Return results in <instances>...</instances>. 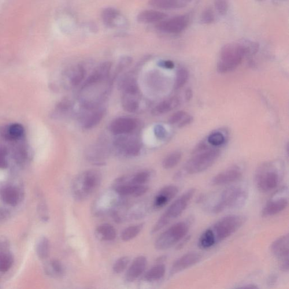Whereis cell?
I'll return each instance as SVG.
<instances>
[{
	"instance_id": "obj_1",
	"label": "cell",
	"mask_w": 289,
	"mask_h": 289,
	"mask_svg": "<svg viewBox=\"0 0 289 289\" xmlns=\"http://www.w3.org/2000/svg\"><path fill=\"white\" fill-rule=\"evenodd\" d=\"M193 156L184 166V171L189 175H194L205 171L212 166L220 155V150L216 147H210L201 143L195 147Z\"/></svg>"
},
{
	"instance_id": "obj_2",
	"label": "cell",
	"mask_w": 289,
	"mask_h": 289,
	"mask_svg": "<svg viewBox=\"0 0 289 289\" xmlns=\"http://www.w3.org/2000/svg\"><path fill=\"white\" fill-rule=\"evenodd\" d=\"M101 183V173L96 170H89L80 174L72 183L73 198L77 201H84L94 193Z\"/></svg>"
},
{
	"instance_id": "obj_3",
	"label": "cell",
	"mask_w": 289,
	"mask_h": 289,
	"mask_svg": "<svg viewBox=\"0 0 289 289\" xmlns=\"http://www.w3.org/2000/svg\"><path fill=\"white\" fill-rule=\"evenodd\" d=\"M246 56L245 51L240 42L227 44L221 48L217 65V72L225 73L233 71Z\"/></svg>"
},
{
	"instance_id": "obj_4",
	"label": "cell",
	"mask_w": 289,
	"mask_h": 289,
	"mask_svg": "<svg viewBox=\"0 0 289 289\" xmlns=\"http://www.w3.org/2000/svg\"><path fill=\"white\" fill-rule=\"evenodd\" d=\"M195 193V189L191 188L176 199L159 217L152 228L151 233H155L161 230L167 225L171 223V221L181 216L187 209Z\"/></svg>"
},
{
	"instance_id": "obj_5",
	"label": "cell",
	"mask_w": 289,
	"mask_h": 289,
	"mask_svg": "<svg viewBox=\"0 0 289 289\" xmlns=\"http://www.w3.org/2000/svg\"><path fill=\"white\" fill-rule=\"evenodd\" d=\"M248 194L244 189L239 187L229 188L222 192L211 212L219 214L227 210L240 208L247 201Z\"/></svg>"
},
{
	"instance_id": "obj_6",
	"label": "cell",
	"mask_w": 289,
	"mask_h": 289,
	"mask_svg": "<svg viewBox=\"0 0 289 289\" xmlns=\"http://www.w3.org/2000/svg\"><path fill=\"white\" fill-rule=\"evenodd\" d=\"M246 218L237 215H231L222 217L210 227L216 244L228 238L245 223Z\"/></svg>"
},
{
	"instance_id": "obj_7",
	"label": "cell",
	"mask_w": 289,
	"mask_h": 289,
	"mask_svg": "<svg viewBox=\"0 0 289 289\" xmlns=\"http://www.w3.org/2000/svg\"><path fill=\"white\" fill-rule=\"evenodd\" d=\"M190 230V224L187 222L181 221L171 227L158 237L155 242V249L165 250L172 247L184 239Z\"/></svg>"
},
{
	"instance_id": "obj_8",
	"label": "cell",
	"mask_w": 289,
	"mask_h": 289,
	"mask_svg": "<svg viewBox=\"0 0 289 289\" xmlns=\"http://www.w3.org/2000/svg\"><path fill=\"white\" fill-rule=\"evenodd\" d=\"M255 183L259 191L263 193L272 191L280 183V175L277 169L272 164L262 165L255 175Z\"/></svg>"
},
{
	"instance_id": "obj_9",
	"label": "cell",
	"mask_w": 289,
	"mask_h": 289,
	"mask_svg": "<svg viewBox=\"0 0 289 289\" xmlns=\"http://www.w3.org/2000/svg\"><path fill=\"white\" fill-rule=\"evenodd\" d=\"M114 190L120 195H132L138 197L146 193L148 187L145 185L133 184L127 177L124 176L119 178L116 181L114 185Z\"/></svg>"
},
{
	"instance_id": "obj_10",
	"label": "cell",
	"mask_w": 289,
	"mask_h": 289,
	"mask_svg": "<svg viewBox=\"0 0 289 289\" xmlns=\"http://www.w3.org/2000/svg\"><path fill=\"white\" fill-rule=\"evenodd\" d=\"M271 251L279 259L281 268L284 271L289 270V236L288 234L276 240L271 245Z\"/></svg>"
},
{
	"instance_id": "obj_11",
	"label": "cell",
	"mask_w": 289,
	"mask_h": 289,
	"mask_svg": "<svg viewBox=\"0 0 289 289\" xmlns=\"http://www.w3.org/2000/svg\"><path fill=\"white\" fill-rule=\"evenodd\" d=\"M190 17L187 15H183L159 22L156 27L158 30L162 32L179 33L186 29L190 24Z\"/></svg>"
},
{
	"instance_id": "obj_12",
	"label": "cell",
	"mask_w": 289,
	"mask_h": 289,
	"mask_svg": "<svg viewBox=\"0 0 289 289\" xmlns=\"http://www.w3.org/2000/svg\"><path fill=\"white\" fill-rule=\"evenodd\" d=\"M202 255L195 252H192L183 255L177 259L173 263L169 275L172 276L176 275L185 269L197 264L202 259Z\"/></svg>"
},
{
	"instance_id": "obj_13",
	"label": "cell",
	"mask_w": 289,
	"mask_h": 289,
	"mask_svg": "<svg viewBox=\"0 0 289 289\" xmlns=\"http://www.w3.org/2000/svg\"><path fill=\"white\" fill-rule=\"evenodd\" d=\"M242 172L237 167H233L218 173L211 181L213 186H221L234 183L242 179Z\"/></svg>"
},
{
	"instance_id": "obj_14",
	"label": "cell",
	"mask_w": 289,
	"mask_h": 289,
	"mask_svg": "<svg viewBox=\"0 0 289 289\" xmlns=\"http://www.w3.org/2000/svg\"><path fill=\"white\" fill-rule=\"evenodd\" d=\"M136 122L132 118H120L114 120L110 125V131L114 135L128 134L135 130Z\"/></svg>"
},
{
	"instance_id": "obj_15",
	"label": "cell",
	"mask_w": 289,
	"mask_h": 289,
	"mask_svg": "<svg viewBox=\"0 0 289 289\" xmlns=\"http://www.w3.org/2000/svg\"><path fill=\"white\" fill-rule=\"evenodd\" d=\"M178 193L179 188L175 185H169L163 188L155 196L153 203L154 208H163L176 197Z\"/></svg>"
},
{
	"instance_id": "obj_16",
	"label": "cell",
	"mask_w": 289,
	"mask_h": 289,
	"mask_svg": "<svg viewBox=\"0 0 289 289\" xmlns=\"http://www.w3.org/2000/svg\"><path fill=\"white\" fill-rule=\"evenodd\" d=\"M111 68H112V64L109 62L103 63L98 66L84 83L83 90L106 80L109 75Z\"/></svg>"
},
{
	"instance_id": "obj_17",
	"label": "cell",
	"mask_w": 289,
	"mask_h": 289,
	"mask_svg": "<svg viewBox=\"0 0 289 289\" xmlns=\"http://www.w3.org/2000/svg\"><path fill=\"white\" fill-rule=\"evenodd\" d=\"M147 263V259L145 257H137L127 270L125 276L126 280L128 282L131 283L138 279L145 270Z\"/></svg>"
},
{
	"instance_id": "obj_18",
	"label": "cell",
	"mask_w": 289,
	"mask_h": 289,
	"mask_svg": "<svg viewBox=\"0 0 289 289\" xmlns=\"http://www.w3.org/2000/svg\"><path fill=\"white\" fill-rule=\"evenodd\" d=\"M288 204L289 201L287 198L272 200L266 204L262 211V216L265 217L275 216L286 209Z\"/></svg>"
},
{
	"instance_id": "obj_19",
	"label": "cell",
	"mask_w": 289,
	"mask_h": 289,
	"mask_svg": "<svg viewBox=\"0 0 289 289\" xmlns=\"http://www.w3.org/2000/svg\"><path fill=\"white\" fill-rule=\"evenodd\" d=\"M116 145L128 156H137L139 154L141 150L140 144L138 141L129 140L123 137H121L116 141Z\"/></svg>"
},
{
	"instance_id": "obj_20",
	"label": "cell",
	"mask_w": 289,
	"mask_h": 289,
	"mask_svg": "<svg viewBox=\"0 0 289 289\" xmlns=\"http://www.w3.org/2000/svg\"><path fill=\"white\" fill-rule=\"evenodd\" d=\"M0 197L7 205L15 206L19 203L20 193L16 187L6 185L0 190Z\"/></svg>"
},
{
	"instance_id": "obj_21",
	"label": "cell",
	"mask_w": 289,
	"mask_h": 289,
	"mask_svg": "<svg viewBox=\"0 0 289 289\" xmlns=\"http://www.w3.org/2000/svg\"><path fill=\"white\" fill-rule=\"evenodd\" d=\"M179 104L180 100L177 97H173L167 99L155 106L152 110L151 113L155 116H161L176 109Z\"/></svg>"
},
{
	"instance_id": "obj_22",
	"label": "cell",
	"mask_w": 289,
	"mask_h": 289,
	"mask_svg": "<svg viewBox=\"0 0 289 289\" xmlns=\"http://www.w3.org/2000/svg\"><path fill=\"white\" fill-rule=\"evenodd\" d=\"M167 15L159 11L145 10L140 13L138 16V21L144 24L157 23L165 20Z\"/></svg>"
},
{
	"instance_id": "obj_23",
	"label": "cell",
	"mask_w": 289,
	"mask_h": 289,
	"mask_svg": "<svg viewBox=\"0 0 289 289\" xmlns=\"http://www.w3.org/2000/svg\"><path fill=\"white\" fill-rule=\"evenodd\" d=\"M96 235L99 240L104 241H112L116 238L117 231L112 225L104 223L96 228Z\"/></svg>"
},
{
	"instance_id": "obj_24",
	"label": "cell",
	"mask_w": 289,
	"mask_h": 289,
	"mask_svg": "<svg viewBox=\"0 0 289 289\" xmlns=\"http://www.w3.org/2000/svg\"><path fill=\"white\" fill-rule=\"evenodd\" d=\"M138 94L124 93L121 103L125 111L129 113H134L138 109L139 105Z\"/></svg>"
},
{
	"instance_id": "obj_25",
	"label": "cell",
	"mask_w": 289,
	"mask_h": 289,
	"mask_svg": "<svg viewBox=\"0 0 289 289\" xmlns=\"http://www.w3.org/2000/svg\"><path fill=\"white\" fill-rule=\"evenodd\" d=\"M24 133V126L19 123H14L7 127L3 135L5 138L10 141H16L21 139Z\"/></svg>"
},
{
	"instance_id": "obj_26",
	"label": "cell",
	"mask_w": 289,
	"mask_h": 289,
	"mask_svg": "<svg viewBox=\"0 0 289 289\" xmlns=\"http://www.w3.org/2000/svg\"><path fill=\"white\" fill-rule=\"evenodd\" d=\"M166 266L159 264L153 266L144 274V279L149 282L158 281L164 277L166 273Z\"/></svg>"
},
{
	"instance_id": "obj_27",
	"label": "cell",
	"mask_w": 289,
	"mask_h": 289,
	"mask_svg": "<svg viewBox=\"0 0 289 289\" xmlns=\"http://www.w3.org/2000/svg\"><path fill=\"white\" fill-rule=\"evenodd\" d=\"M149 3L151 6L161 9L183 8L179 0H150Z\"/></svg>"
},
{
	"instance_id": "obj_28",
	"label": "cell",
	"mask_w": 289,
	"mask_h": 289,
	"mask_svg": "<svg viewBox=\"0 0 289 289\" xmlns=\"http://www.w3.org/2000/svg\"><path fill=\"white\" fill-rule=\"evenodd\" d=\"M216 244L214 237L210 228L207 229L200 236L198 245L202 249H208Z\"/></svg>"
},
{
	"instance_id": "obj_29",
	"label": "cell",
	"mask_w": 289,
	"mask_h": 289,
	"mask_svg": "<svg viewBox=\"0 0 289 289\" xmlns=\"http://www.w3.org/2000/svg\"><path fill=\"white\" fill-rule=\"evenodd\" d=\"M144 225V224L142 223L130 226V227L125 228L121 234L122 241L124 242H128L129 241L134 239L142 231Z\"/></svg>"
},
{
	"instance_id": "obj_30",
	"label": "cell",
	"mask_w": 289,
	"mask_h": 289,
	"mask_svg": "<svg viewBox=\"0 0 289 289\" xmlns=\"http://www.w3.org/2000/svg\"><path fill=\"white\" fill-rule=\"evenodd\" d=\"M46 272L48 275L59 277L64 275V268L60 262L53 260L47 265Z\"/></svg>"
},
{
	"instance_id": "obj_31",
	"label": "cell",
	"mask_w": 289,
	"mask_h": 289,
	"mask_svg": "<svg viewBox=\"0 0 289 289\" xmlns=\"http://www.w3.org/2000/svg\"><path fill=\"white\" fill-rule=\"evenodd\" d=\"M14 260L12 255L3 250H0V272H6L12 267Z\"/></svg>"
},
{
	"instance_id": "obj_32",
	"label": "cell",
	"mask_w": 289,
	"mask_h": 289,
	"mask_svg": "<svg viewBox=\"0 0 289 289\" xmlns=\"http://www.w3.org/2000/svg\"><path fill=\"white\" fill-rule=\"evenodd\" d=\"M105 115V111L99 110L89 116L84 122V127L86 129H91L98 125L102 120Z\"/></svg>"
},
{
	"instance_id": "obj_33",
	"label": "cell",
	"mask_w": 289,
	"mask_h": 289,
	"mask_svg": "<svg viewBox=\"0 0 289 289\" xmlns=\"http://www.w3.org/2000/svg\"><path fill=\"white\" fill-rule=\"evenodd\" d=\"M120 13L116 9L113 8H106L103 11L102 18L104 24L109 27H113L115 25V22L120 17Z\"/></svg>"
},
{
	"instance_id": "obj_34",
	"label": "cell",
	"mask_w": 289,
	"mask_h": 289,
	"mask_svg": "<svg viewBox=\"0 0 289 289\" xmlns=\"http://www.w3.org/2000/svg\"><path fill=\"white\" fill-rule=\"evenodd\" d=\"M49 251L50 243L49 240L46 237H42L38 244H37V254L40 259H44L48 257Z\"/></svg>"
},
{
	"instance_id": "obj_35",
	"label": "cell",
	"mask_w": 289,
	"mask_h": 289,
	"mask_svg": "<svg viewBox=\"0 0 289 289\" xmlns=\"http://www.w3.org/2000/svg\"><path fill=\"white\" fill-rule=\"evenodd\" d=\"M182 155L180 152H174L170 154L163 161V167L166 169H172L179 164Z\"/></svg>"
},
{
	"instance_id": "obj_36",
	"label": "cell",
	"mask_w": 289,
	"mask_h": 289,
	"mask_svg": "<svg viewBox=\"0 0 289 289\" xmlns=\"http://www.w3.org/2000/svg\"><path fill=\"white\" fill-rule=\"evenodd\" d=\"M86 72L83 66H77L72 74L71 83L73 86H77L81 83L86 76Z\"/></svg>"
},
{
	"instance_id": "obj_37",
	"label": "cell",
	"mask_w": 289,
	"mask_h": 289,
	"mask_svg": "<svg viewBox=\"0 0 289 289\" xmlns=\"http://www.w3.org/2000/svg\"><path fill=\"white\" fill-rule=\"evenodd\" d=\"M240 43L241 44L246 56H251L258 52L259 48L258 43L245 39L240 41Z\"/></svg>"
},
{
	"instance_id": "obj_38",
	"label": "cell",
	"mask_w": 289,
	"mask_h": 289,
	"mask_svg": "<svg viewBox=\"0 0 289 289\" xmlns=\"http://www.w3.org/2000/svg\"><path fill=\"white\" fill-rule=\"evenodd\" d=\"M189 78V72L188 70L185 68H180L178 70L176 78L175 83V89L179 90L183 88L187 83Z\"/></svg>"
},
{
	"instance_id": "obj_39",
	"label": "cell",
	"mask_w": 289,
	"mask_h": 289,
	"mask_svg": "<svg viewBox=\"0 0 289 289\" xmlns=\"http://www.w3.org/2000/svg\"><path fill=\"white\" fill-rule=\"evenodd\" d=\"M207 143L213 147H219L225 143V138L223 133L220 132H215L208 136Z\"/></svg>"
},
{
	"instance_id": "obj_40",
	"label": "cell",
	"mask_w": 289,
	"mask_h": 289,
	"mask_svg": "<svg viewBox=\"0 0 289 289\" xmlns=\"http://www.w3.org/2000/svg\"><path fill=\"white\" fill-rule=\"evenodd\" d=\"M150 177L151 174L149 171H144L136 173L129 180L135 185H145L150 180Z\"/></svg>"
},
{
	"instance_id": "obj_41",
	"label": "cell",
	"mask_w": 289,
	"mask_h": 289,
	"mask_svg": "<svg viewBox=\"0 0 289 289\" xmlns=\"http://www.w3.org/2000/svg\"><path fill=\"white\" fill-rule=\"evenodd\" d=\"M129 262H130V259L128 257L119 258L114 264L113 267L114 272L117 274L123 273L127 268Z\"/></svg>"
},
{
	"instance_id": "obj_42",
	"label": "cell",
	"mask_w": 289,
	"mask_h": 289,
	"mask_svg": "<svg viewBox=\"0 0 289 289\" xmlns=\"http://www.w3.org/2000/svg\"><path fill=\"white\" fill-rule=\"evenodd\" d=\"M215 7L220 16H223L227 14L229 7V0H215Z\"/></svg>"
},
{
	"instance_id": "obj_43",
	"label": "cell",
	"mask_w": 289,
	"mask_h": 289,
	"mask_svg": "<svg viewBox=\"0 0 289 289\" xmlns=\"http://www.w3.org/2000/svg\"><path fill=\"white\" fill-rule=\"evenodd\" d=\"M215 21V14L213 10L210 8L203 11L201 16V22L204 24H209Z\"/></svg>"
},
{
	"instance_id": "obj_44",
	"label": "cell",
	"mask_w": 289,
	"mask_h": 289,
	"mask_svg": "<svg viewBox=\"0 0 289 289\" xmlns=\"http://www.w3.org/2000/svg\"><path fill=\"white\" fill-rule=\"evenodd\" d=\"M188 113L183 111H179L174 113L169 119V123L172 125H179L181 121L187 116Z\"/></svg>"
},
{
	"instance_id": "obj_45",
	"label": "cell",
	"mask_w": 289,
	"mask_h": 289,
	"mask_svg": "<svg viewBox=\"0 0 289 289\" xmlns=\"http://www.w3.org/2000/svg\"><path fill=\"white\" fill-rule=\"evenodd\" d=\"M132 61V59L131 57H124L121 58L118 65L115 75H117L119 73L123 71L125 68H127V67L131 64Z\"/></svg>"
},
{
	"instance_id": "obj_46",
	"label": "cell",
	"mask_w": 289,
	"mask_h": 289,
	"mask_svg": "<svg viewBox=\"0 0 289 289\" xmlns=\"http://www.w3.org/2000/svg\"><path fill=\"white\" fill-rule=\"evenodd\" d=\"M8 166L7 159V151L4 147L0 146V169H4Z\"/></svg>"
},
{
	"instance_id": "obj_47",
	"label": "cell",
	"mask_w": 289,
	"mask_h": 289,
	"mask_svg": "<svg viewBox=\"0 0 289 289\" xmlns=\"http://www.w3.org/2000/svg\"><path fill=\"white\" fill-rule=\"evenodd\" d=\"M154 133L158 139L162 140L166 138L167 131L164 126L157 125L154 128Z\"/></svg>"
},
{
	"instance_id": "obj_48",
	"label": "cell",
	"mask_w": 289,
	"mask_h": 289,
	"mask_svg": "<svg viewBox=\"0 0 289 289\" xmlns=\"http://www.w3.org/2000/svg\"><path fill=\"white\" fill-rule=\"evenodd\" d=\"M193 121V117L190 114L187 115L181 123L178 125V127L183 128L189 124H190Z\"/></svg>"
},
{
	"instance_id": "obj_49",
	"label": "cell",
	"mask_w": 289,
	"mask_h": 289,
	"mask_svg": "<svg viewBox=\"0 0 289 289\" xmlns=\"http://www.w3.org/2000/svg\"><path fill=\"white\" fill-rule=\"evenodd\" d=\"M159 66L168 69H172L175 67V64L171 61H161L159 63Z\"/></svg>"
},
{
	"instance_id": "obj_50",
	"label": "cell",
	"mask_w": 289,
	"mask_h": 289,
	"mask_svg": "<svg viewBox=\"0 0 289 289\" xmlns=\"http://www.w3.org/2000/svg\"><path fill=\"white\" fill-rule=\"evenodd\" d=\"M7 216H8V213H7V211L0 209V221L5 220Z\"/></svg>"
},
{
	"instance_id": "obj_51",
	"label": "cell",
	"mask_w": 289,
	"mask_h": 289,
	"mask_svg": "<svg viewBox=\"0 0 289 289\" xmlns=\"http://www.w3.org/2000/svg\"><path fill=\"white\" fill-rule=\"evenodd\" d=\"M185 97H186L188 101H190L192 98L193 92L191 89H188V90H187L186 93H185Z\"/></svg>"
},
{
	"instance_id": "obj_52",
	"label": "cell",
	"mask_w": 289,
	"mask_h": 289,
	"mask_svg": "<svg viewBox=\"0 0 289 289\" xmlns=\"http://www.w3.org/2000/svg\"><path fill=\"white\" fill-rule=\"evenodd\" d=\"M180 4L182 7L186 6L189 3H190L192 0H179Z\"/></svg>"
},
{
	"instance_id": "obj_53",
	"label": "cell",
	"mask_w": 289,
	"mask_h": 289,
	"mask_svg": "<svg viewBox=\"0 0 289 289\" xmlns=\"http://www.w3.org/2000/svg\"><path fill=\"white\" fill-rule=\"evenodd\" d=\"M257 1H263V0H257Z\"/></svg>"
}]
</instances>
